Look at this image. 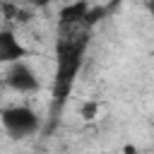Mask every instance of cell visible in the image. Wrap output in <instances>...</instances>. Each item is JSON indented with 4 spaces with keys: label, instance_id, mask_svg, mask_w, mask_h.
Wrapping results in <instances>:
<instances>
[{
    "label": "cell",
    "instance_id": "6da1fadb",
    "mask_svg": "<svg viewBox=\"0 0 154 154\" xmlns=\"http://www.w3.org/2000/svg\"><path fill=\"white\" fill-rule=\"evenodd\" d=\"M87 46V34H70L58 41V70H55V99L63 101L72 87V79L77 77V70L82 65Z\"/></svg>",
    "mask_w": 154,
    "mask_h": 154
},
{
    "label": "cell",
    "instance_id": "7a4b0ae2",
    "mask_svg": "<svg viewBox=\"0 0 154 154\" xmlns=\"http://www.w3.org/2000/svg\"><path fill=\"white\" fill-rule=\"evenodd\" d=\"M0 118H2V128L12 137H26V135H34L38 130V116L29 106H19V103L5 106Z\"/></svg>",
    "mask_w": 154,
    "mask_h": 154
},
{
    "label": "cell",
    "instance_id": "3957f363",
    "mask_svg": "<svg viewBox=\"0 0 154 154\" xmlns=\"http://www.w3.org/2000/svg\"><path fill=\"white\" fill-rule=\"evenodd\" d=\"M5 84H7L10 89L19 91V94H34V91H38L41 79H38V75L34 72V67H31L29 63L14 60V63H10L7 70H5Z\"/></svg>",
    "mask_w": 154,
    "mask_h": 154
},
{
    "label": "cell",
    "instance_id": "277c9868",
    "mask_svg": "<svg viewBox=\"0 0 154 154\" xmlns=\"http://www.w3.org/2000/svg\"><path fill=\"white\" fill-rule=\"evenodd\" d=\"M26 55V51H24V46L17 41V36L10 31V29H2L0 31V60L5 63V65H10V63H14V60H22Z\"/></svg>",
    "mask_w": 154,
    "mask_h": 154
},
{
    "label": "cell",
    "instance_id": "5b68a950",
    "mask_svg": "<svg viewBox=\"0 0 154 154\" xmlns=\"http://www.w3.org/2000/svg\"><path fill=\"white\" fill-rule=\"evenodd\" d=\"M87 12H89V2L87 0H77V2H70L60 10V26L63 29H77L79 24H84L87 19Z\"/></svg>",
    "mask_w": 154,
    "mask_h": 154
},
{
    "label": "cell",
    "instance_id": "8992f818",
    "mask_svg": "<svg viewBox=\"0 0 154 154\" xmlns=\"http://www.w3.org/2000/svg\"><path fill=\"white\" fill-rule=\"evenodd\" d=\"M106 14V7H89V12H87V19H84V24L87 26H91V24H96L101 17Z\"/></svg>",
    "mask_w": 154,
    "mask_h": 154
},
{
    "label": "cell",
    "instance_id": "52a82bcc",
    "mask_svg": "<svg viewBox=\"0 0 154 154\" xmlns=\"http://www.w3.org/2000/svg\"><path fill=\"white\" fill-rule=\"evenodd\" d=\"M96 111H99V103H96V101H89V103L82 106V118H84V120H91V118L96 116Z\"/></svg>",
    "mask_w": 154,
    "mask_h": 154
},
{
    "label": "cell",
    "instance_id": "ba28073f",
    "mask_svg": "<svg viewBox=\"0 0 154 154\" xmlns=\"http://www.w3.org/2000/svg\"><path fill=\"white\" fill-rule=\"evenodd\" d=\"M144 7H147L149 14H154V0H144Z\"/></svg>",
    "mask_w": 154,
    "mask_h": 154
},
{
    "label": "cell",
    "instance_id": "9c48e42d",
    "mask_svg": "<svg viewBox=\"0 0 154 154\" xmlns=\"http://www.w3.org/2000/svg\"><path fill=\"white\" fill-rule=\"evenodd\" d=\"M31 2H34V5H36V7H43V5H48V2H51V0H31Z\"/></svg>",
    "mask_w": 154,
    "mask_h": 154
}]
</instances>
